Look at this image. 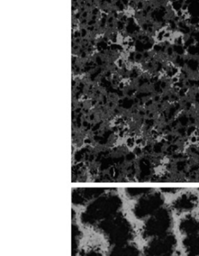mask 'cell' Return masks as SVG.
Listing matches in <instances>:
<instances>
[{
	"instance_id": "obj_1",
	"label": "cell",
	"mask_w": 199,
	"mask_h": 256,
	"mask_svg": "<svg viewBox=\"0 0 199 256\" xmlns=\"http://www.w3.org/2000/svg\"><path fill=\"white\" fill-rule=\"evenodd\" d=\"M120 200L116 196H106L92 203L82 213V222L93 224L114 215L120 208Z\"/></svg>"
},
{
	"instance_id": "obj_14",
	"label": "cell",
	"mask_w": 199,
	"mask_h": 256,
	"mask_svg": "<svg viewBox=\"0 0 199 256\" xmlns=\"http://www.w3.org/2000/svg\"><path fill=\"white\" fill-rule=\"evenodd\" d=\"M136 7L138 10H142V9H143L144 6H143L142 2H137Z\"/></svg>"
},
{
	"instance_id": "obj_21",
	"label": "cell",
	"mask_w": 199,
	"mask_h": 256,
	"mask_svg": "<svg viewBox=\"0 0 199 256\" xmlns=\"http://www.w3.org/2000/svg\"><path fill=\"white\" fill-rule=\"evenodd\" d=\"M80 33L79 32H76L74 34L75 37H78V36H80Z\"/></svg>"
},
{
	"instance_id": "obj_2",
	"label": "cell",
	"mask_w": 199,
	"mask_h": 256,
	"mask_svg": "<svg viewBox=\"0 0 199 256\" xmlns=\"http://www.w3.org/2000/svg\"><path fill=\"white\" fill-rule=\"evenodd\" d=\"M100 230L107 236L112 244H125L132 238V231L130 224L120 215H113L100 222Z\"/></svg>"
},
{
	"instance_id": "obj_17",
	"label": "cell",
	"mask_w": 199,
	"mask_h": 256,
	"mask_svg": "<svg viewBox=\"0 0 199 256\" xmlns=\"http://www.w3.org/2000/svg\"><path fill=\"white\" fill-rule=\"evenodd\" d=\"M86 30H84V28H82V31H81V36H82V37H85V36H86Z\"/></svg>"
},
{
	"instance_id": "obj_10",
	"label": "cell",
	"mask_w": 199,
	"mask_h": 256,
	"mask_svg": "<svg viewBox=\"0 0 199 256\" xmlns=\"http://www.w3.org/2000/svg\"><path fill=\"white\" fill-rule=\"evenodd\" d=\"M80 230L76 226H72V256L78 252V242H79Z\"/></svg>"
},
{
	"instance_id": "obj_4",
	"label": "cell",
	"mask_w": 199,
	"mask_h": 256,
	"mask_svg": "<svg viewBox=\"0 0 199 256\" xmlns=\"http://www.w3.org/2000/svg\"><path fill=\"white\" fill-rule=\"evenodd\" d=\"M176 244V238L172 234H164L152 240L144 250L146 256L170 255Z\"/></svg>"
},
{
	"instance_id": "obj_13",
	"label": "cell",
	"mask_w": 199,
	"mask_h": 256,
	"mask_svg": "<svg viewBox=\"0 0 199 256\" xmlns=\"http://www.w3.org/2000/svg\"><path fill=\"white\" fill-rule=\"evenodd\" d=\"M167 54L168 56H172L174 54V49L172 48H167Z\"/></svg>"
},
{
	"instance_id": "obj_9",
	"label": "cell",
	"mask_w": 199,
	"mask_h": 256,
	"mask_svg": "<svg viewBox=\"0 0 199 256\" xmlns=\"http://www.w3.org/2000/svg\"><path fill=\"white\" fill-rule=\"evenodd\" d=\"M180 230L188 234L199 232V220L194 216H186L182 220L180 224Z\"/></svg>"
},
{
	"instance_id": "obj_18",
	"label": "cell",
	"mask_w": 199,
	"mask_h": 256,
	"mask_svg": "<svg viewBox=\"0 0 199 256\" xmlns=\"http://www.w3.org/2000/svg\"><path fill=\"white\" fill-rule=\"evenodd\" d=\"M98 12V9L94 8V10H92V14L96 15L97 14Z\"/></svg>"
},
{
	"instance_id": "obj_3",
	"label": "cell",
	"mask_w": 199,
	"mask_h": 256,
	"mask_svg": "<svg viewBox=\"0 0 199 256\" xmlns=\"http://www.w3.org/2000/svg\"><path fill=\"white\" fill-rule=\"evenodd\" d=\"M171 226V216L166 209H161L146 222L143 230L144 237H159L166 234Z\"/></svg>"
},
{
	"instance_id": "obj_6",
	"label": "cell",
	"mask_w": 199,
	"mask_h": 256,
	"mask_svg": "<svg viewBox=\"0 0 199 256\" xmlns=\"http://www.w3.org/2000/svg\"><path fill=\"white\" fill-rule=\"evenodd\" d=\"M197 197L194 194H186L179 197L174 202V206L178 210H188L195 207Z\"/></svg>"
},
{
	"instance_id": "obj_7",
	"label": "cell",
	"mask_w": 199,
	"mask_h": 256,
	"mask_svg": "<svg viewBox=\"0 0 199 256\" xmlns=\"http://www.w3.org/2000/svg\"><path fill=\"white\" fill-rule=\"evenodd\" d=\"M188 256H199V233L189 234L184 240Z\"/></svg>"
},
{
	"instance_id": "obj_5",
	"label": "cell",
	"mask_w": 199,
	"mask_h": 256,
	"mask_svg": "<svg viewBox=\"0 0 199 256\" xmlns=\"http://www.w3.org/2000/svg\"><path fill=\"white\" fill-rule=\"evenodd\" d=\"M162 203V198L159 194L148 196L137 203L134 208V214L137 218H144L154 212Z\"/></svg>"
},
{
	"instance_id": "obj_24",
	"label": "cell",
	"mask_w": 199,
	"mask_h": 256,
	"mask_svg": "<svg viewBox=\"0 0 199 256\" xmlns=\"http://www.w3.org/2000/svg\"><path fill=\"white\" fill-rule=\"evenodd\" d=\"M80 16V13L76 14V18H79Z\"/></svg>"
},
{
	"instance_id": "obj_19",
	"label": "cell",
	"mask_w": 199,
	"mask_h": 256,
	"mask_svg": "<svg viewBox=\"0 0 199 256\" xmlns=\"http://www.w3.org/2000/svg\"><path fill=\"white\" fill-rule=\"evenodd\" d=\"M94 22H96V21L93 20H90V22H88V26H92L93 24H94Z\"/></svg>"
},
{
	"instance_id": "obj_27",
	"label": "cell",
	"mask_w": 199,
	"mask_h": 256,
	"mask_svg": "<svg viewBox=\"0 0 199 256\" xmlns=\"http://www.w3.org/2000/svg\"><path fill=\"white\" fill-rule=\"evenodd\" d=\"M73 1L74 2H75L78 1V0H73Z\"/></svg>"
},
{
	"instance_id": "obj_22",
	"label": "cell",
	"mask_w": 199,
	"mask_h": 256,
	"mask_svg": "<svg viewBox=\"0 0 199 256\" xmlns=\"http://www.w3.org/2000/svg\"><path fill=\"white\" fill-rule=\"evenodd\" d=\"M112 20H113V18H112V16H111V18H108V22H110V24H112Z\"/></svg>"
},
{
	"instance_id": "obj_20",
	"label": "cell",
	"mask_w": 199,
	"mask_h": 256,
	"mask_svg": "<svg viewBox=\"0 0 199 256\" xmlns=\"http://www.w3.org/2000/svg\"><path fill=\"white\" fill-rule=\"evenodd\" d=\"M87 15H88V13L87 12H84V14H82V18H86L87 16Z\"/></svg>"
},
{
	"instance_id": "obj_11",
	"label": "cell",
	"mask_w": 199,
	"mask_h": 256,
	"mask_svg": "<svg viewBox=\"0 0 199 256\" xmlns=\"http://www.w3.org/2000/svg\"><path fill=\"white\" fill-rule=\"evenodd\" d=\"M82 256H102L100 252L97 250H90L84 252Z\"/></svg>"
},
{
	"instance_id": "obj_23",
	"label": "cell",
	"mask_w": 199,
	"mask_h": 256,
	"mask_svg": "<svg viewBox=\"0 0 199 256\" xmlns=\"http://www.w3.org/2000/svg\"><path fill=\"white\" fill-rule=\"evenodd\" d=\"M88 28L90 31H92V30H94V26H90Z\"/></svg>"
},
{
	"instance_id": "obj_16",
	"label": "cell",
	"mask_w": 199,
	"mask_h": 256,
	"mask_svg": "<svg viewBox=\"0 0 199 256\" xmlns=\"http://www.w3.org/2000/svg\"><path fill=\"white\" fill-rule=\"evenodd\" d=\"M142 58V55L141 54H137L136 55V60H140Z\"/></svg>"
},
{
	"instance_id": "obj_25",
	"label": "cell",
	"mask_w": 199,
	"mask_h": 256,
	"mask_svg": "<svg viewBox=\"0 0 199 256\" xmlns=\"http://www.w3.org/2000/svg\"><path fill=\"white\" fill-rule=\"evenodd\" d=\"M82 24H85L86 22V20H84L82 21Z\"/></svg>"
},
{
	"instance_id": "obj_12",
	"label": "cell",
	"mask_w": 199,
	"mask_h": 256,
	"mask_svg": "<svg viewBox=\"0 0 199 256\" xmlns=\"http://www.w3.org/2000/svg\"><path fill=\"white\" fill-rule=\"evenodd\" d=\"M124 22H122V21H119L117 24V28L118 30H122L124 28Z\"/></svg>"
},
{
	"instance_id": "obj_8",
	"label": "cell",
	"mask_w": 199,
	"mask_h": 256,
	"mask_svg": "<svg viewBox=\"0 0 199 256\" xmlns=\"http://www.w3.org/2000/svg\"><path fill=\"white\" fill-rule=\"evenodd\" d=\"M108 256H140V252L135 246L125 244L114 246Z\"/></svg>"
},
{
	"instance_id": "obj_26",
	"label": "cell",
	"mask_w": 199,
	"mask_h": 256,
	"mask_svg": "<svg viewBox=\"0 0 199 256\" xmlns=\"http://www.w3.org/2000/svg\"><path fill=\"white\" fill-rule=\"evenodd\" d=\"M164 256H171V254H170V255Z\"/></svg>"
},
{
	"instance_id": "obj_15",
	"label": "cell",
	"mask_w": 199,
	"mask_h": 256,
	"mask_svg": "<svg viewBox=\"0 0 199 256\" xmlns=\"http://www.w3.org/2000/svg\"><path fill=\"white\" fill-rule=\"evenodd\" d=\"M122 2L124 6H129L130 0H122Z\"/></svg>"
}]
</instances>
